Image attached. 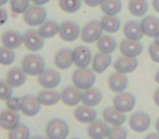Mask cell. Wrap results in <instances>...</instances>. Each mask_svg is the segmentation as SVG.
I'll list each match as a JSON object with an SVG mask.
<instances>
[{"label":"cell","instance_id":"cell-17","mask_svg":"<svg viewBox=\"0 0 159 139\" xmlns=\"http://www.w3.org/2000/svg\"><path fill=\"white\" fill-rule=\"evenodd\" d=\"M1 41H2L3 47L14 50V49H18L23 44V35L18 31L9 29L2 34Z\"/></svg>","mask_w":159,"mask_h":139},{"label":"cell","instance_id":"cell-18","mask_svg":"<svg viewBox=\"0 0 159 139\" xmlns=\"http://www.w3.org/2000/svg\"><path fill=\"white\" fill-rule=\"evenodd\" d=\"M42 104L38 102L37 98L33 95H25L22 97V106L21 111L26 116H35L40 111Z\"/></svg>","mask_w":159,"mask_h":139},{"label":"cell","instance_id":"cell-53","mask_svg":"<svg viewBox=\"0 0 159 139\" xmlns=\"http://www.w3.org/2000/svg\"><path fill=\"white\" fill-rule=\"evenodd\" d=\"M72 139H82V138H72Z\"/></svg>","mask_w":159,"mask_h":139},{"label":"cell","instance_id":"cell-48","mask_svg":"<svg viewBox=\"0 0 159 139\" xmlns=\"http://www.w3.org/2000/svg\"><path fill=\"white\" fill-rule=\"evenodd\" d=\"M30 139H48L47 137H45V136H40V135H38V136H34V137H32V138H30Z\"/></svg>","mask_w":159,"mask_h":139},{"label":"cell","instance_id":"cell-28","mask_svg":"<svg viewBox=\"0 0 159 139\" xmlns=\"http://www.w3.org/2000/svg\"><path fill=\"white\" fill-rule=\"evenodd\" d=\"M102 99V93L100 91V89L92 87L89 89L83 91L82 95V102L84 106H96L97 104L100 103Z\"/></svg>","mask_w":159,"mask_h":139},{"label":"cell","instance_id":"cell-20","mask_svg":"<svg viewBox=\"0 0 159 139\" xmlns=\"http://www.w3.org/2000/svg\"><path fill=\"white\" fill-rule=\"evenodd\" d=\"M128 84L129 80L125 76V74H121L119 72H113L108 78V86L113 93H123L128 87Z\"/></svg>","mask_w":159,"mask_h":139},{"label":"cell","instance_id":"cell-46","mask_svg":"<svg viewBox=\"0 0 159 139\" xmlns=\"http://www.w3.org/2000/svg\"><path fill=\"white\" fill-rule=\"evenodd\" d=\"M145 139H159V134L158 132H152L148 136H146Z\"/></svg>","mask_w":159,"mask_h":139},{"label":"cell","instance_id":"cell-14","mask_svg":"<svg viewBox=\"0 0 159 139\" xmlns=\"http://www.w3.org/2000/svg\"><path fill=\"white\" fill-rule=\"evenodd\" d=\"M119 50L122 55L130 58H136L143 51V45L139 40H131V39H123L119 46Z\"/></svg>","mask_w":159,"mask_h":139},{"label":"cell","instance_id":"cell-24","mask_svg":"<svg viewBox=\"0 0 159 139\" xmlns=\"http://www.w3.org/2000/svg\"><path fill=\"white\" fill-rule=\"evenodd\" d=\"M111 63H112V59H111L110 54L98 52L94 55L93 60H92V67H93L94 72L102 74L111 65Z\"/></svg>","mask_w":159,"mask_h":139},{"label":"cell","instance_id":"cell-44","mask_svg":"<svg viewBox=\"0 0 159 139\" xmlns=\"http://www.w3.org/2000/svg\"><path fill=\"white\" fill-rule=\"evenodd\" d=\"M31 1L34 3V6H44L48 3L50 0H31Z\"/></svg>","mask_w":159,"mask_h":139},{"label":"cell","instance_id":"cell-22","mask_svg":"<svg viewBox=\"0 0 159 139\" xmlns=\"http://www.w3.org/2000/svg\"><path fill=\"white\" fill-rule=\"evenodd\" d=\"M142 29H143L144 35L147 37L156 38L159 36V19L154 15L144 16L141 22Z\"/></svg>","mask_w":159,"mask_h":139},{"label":"cell","instance_id":"cell-9","mask_svg":"<svg viewBox=\"0 0 159 139\" xmlns=\"http://www.w3.org/2000/svg\"><path fill=\"white\" fill-rule=\"evenodd\" d=\"M38 83L45 89H53L60 84L61 80V75L59 72L56 70H44L42 73L38 75Z\"/></svg>","mask_w":159,"mask_h":139},{"label":"cell","instance_id":"cell-10","mask_svg":"<svg viewBox=\"0 0 159 139\" xmlns=\"http://www.w3.org/2000/svg\"><path fill=\"white\" fill-rule=\"evenodd\" d=\"M73 64L77 68H85L92 63V52L86 46H77L72 50Z\"/></svg>","mask_w":159,"mask_h":139},{"label":"cell","instance_id":"cell-5","mask_svg":"<svg viewBox=\"0 0 159 139\" xmlns=\"http://www.w3.org/2000/svg\"><path fill=\"white\" fill-rule=\"evenodd\" d=\"M102 32L104 31L100 21H89L81 31V39L86 44H93L98 41V39L102 36Z\"/></svg>","mask_w":159,"mask_h":139},{"label":"cell","instance_id":"cell-41","mask_svg":"<svg viewBox=\"0 0 159 139\" xmlns=\"http://www.w3.org/2000/svg\"><path fill=\"white\" fill-rule=\"evenodd\" d=\"M148 53L149 57L155 63H159V46L157 44H150L148 47Z\"/></svg>","mask_w":159,"mask_h":139},{"label":"cell","instance_id":"cell-51","mask_svg":"<svg viewBox=\"0 0 159 139\" xmlns=\"http://www.w3.org/2000/svg\"><path fill=\"white\" fill-rule=\"evenodd\" d=\"M8 1H9V0H0V7H1V6H5Z\"/></svg>","mask_w":159,"mask_h":139},{"label":"cell","instance_id":"cell-4","mask_svg":"<svg viewBox=\"0 0 159 139\" xmlns=\"http://www.w3.org/2000/svg\"><path fill=\"white\" fill-rule=\"evenodd\" d=\"M23 14H24L23 15V20H24L25 24L32 27L40 26L46 21L47 18L46 9L43 8L42 6L30 7Z\"/></svg>","mask_w":159,"mask_h":139},{"label":"cell","instance_id":"cell-38","mask_svg":"<svg viewBox=\"0 0 159 139\" xmlns=\"http://www.w3.org/2000/svg\"><path fill=\"white\" fill-rule=\"evenodd\" d=\"M128 137V130L123 126H112L109 129L108 139H126Z\"/></svg>","mask_w":159,"mask_h":139},{"label":"cell","instance_id":"cell-15","mask_svg":"<svg viewBox=\"0 0 159 139\" xmlns=\"http://www.w3.org/2000/svg\"><path fill=\"white\" fill-rule=\"evenodd\" d=\"M109 126L102 119H95L87 127V134L92 139H105L108 137Z\"/></svg>","mask_w":159,"mask_h":139},{"label":"cell","instance_id":"cell-31","mask_svg":"<svg viewBox=\"0 0 159 139\" xmlns=\"http://www.w3.org/2000/svg\"><path fill=\"white\" fill-rule=\"evenodd\" d=\"M100 24H102V31L107 32L109 34L117 33L121 27V21L117 16H111V15H104L100 20Z\"/></svg>","mask_w":159,"mask_h":139},{"label":"cell","instance_id":"cell-26","mask_svg":"<svg viewBox=\"0 0 159 139\" xmlns=\"http://www.w3.org/2000/svg\"><path fill=\"white\" fill-rule=\"evenodd\" d=\"M6 82L12 88H18V87L22 86L26 82V74L23 72L22 68L13 67L7 73Z\"/></svg>","mask_w":159,"mask_h":139},{"label":"cell","instance_id":"cell-13","mask_svg":"<svg viewBox=\"0 0 159 139\" xmlns=\"http://www.w3.org/2000/svg\"><path fill=\"white\" fill-rule=\"evenodd\" d=\"M137 66H139V61L136 60V58H130L125 55L118 58L113 63V68L116 70V72H119L121 74L132 73L136 70Z\"/></svg>","mask_w":159,"mask_h":139},{"label":"cell","instance_id":"cell-1","mask_svg":"<svg viewBox=\"0 0 159 139\" xmlns=\"http://www.w3.org/2000/svg\"><path fill=\"white\" fill-rule=\"evenodd\" d=\"M96 76L93 70L89 67L85 68H76L72 74V82L76 88L81 90H86L93 87L95 84Z\"/></svg>","mask_w":159,"mask_h":139},{"label":"cell","instance_id":"cell-2","mask_svg":"<svg viewBox=\"0 0 159 139\" xmlns=\"http://www.w3.org/2000/svg\"><path fill=\"white\" fill-rule=\"evenodd\" d=\"M22 70L26 75L38 76L45 70L44 58L40 54H26L22 60Z\"/></svg>","mask_w":159,"mask_h":139},{"label":"cell","instance_id":"cell-35","mask_svg":"<svg viewBox=\"0 0 159 139\" xmlns=\"http://www.w3.org/2000/svg\"><path fill=\"white\" fill-rule=\"evenodd\" d=\"M82 6L81 0H59V7L66 13H75Z\"/></svg>","mask_w":159,"mask_h":139},{"label":"cell","instance_id":"cell-43","mask_svg":"<svg viewBox=\"0 0 159 139\" xmlns=\"http://www.w3.org/2000/svg\"><path fill=\"white\" fill-rule=\"evenodd\" d=\"M8 20V13L3 8L0 7V26L3 25Z\"/></svg>","mask_w":159,"mask_h":139},{"label":"cell","instance_id":"cell-42","mask_svg":"<svg viewBox=\"0 0 159 139\" xmlns=\"http://www.w3.org/2000/svg\"><path fill=\"white\" fill-rule=\"evenodd\" d=\"M83 1H84L85 5L89 6V7L95 8V7H97V6H100V5H102L104 0H83Z\"/></svg>","mask_w":159,"mask_h":139},{"label":"cell","instance_id":"cell-30","mask_svg":"<svg viewBox=\"0 0 159 139\" xmlns=\"http://www.w3.org/2000/svg\"><path fill=\"white\" fill-rule=\"evenodd\" d=\"M38 33L44 39L52 38L59 33V24L55 20H47L40 25Z\"/></svg>","mask_w":159,"mask_h":139},{"label":"cell","instance_id":"cell-39","mask_svg":"<svg viewBox=\"0 0 159 139\" xmlns=\"http://www.w3.org/2000/svg\"><path fill=\"white\" fill-rule=\"evenodd\" d=\"M12 87L8 85L5 80H0V100L7 101L8 99L12 97Z\"/></svg>","mask_w":159,"mask_h":139},{"label":"cell","instance_id":"cell-47","mask_svg":"<svg viewBox=\"0 0 159 139\" xmlns=\"http://www.w3.org/2000/svg\"><path fill=\"white\" fill-rule=\"evenodd\" d=\"M152 7H154L155 11L159 13V0H152Z\"/></svg>","mask_w":159,"mask_h":139},{"label":"cell","instance_id":"cell-49","mask_svg":"<svg viewBox=\"0 0 159 139\" xmlns=\"http://www.w3.org/2000/svg\"><path fill=\"white\" fill-rule=\"evenodd\" d=\"M155 82H156L157 84H159V70L157 71L156 75H155Z\"/></svg>","mask_w":159,"mask_h":139},{"label":"cell","instance_id":"cell-37","mask_svg":"<svg viewBox=\"0 0 159 139\" xmlns=\"http://www.w3.org/2000/svg\"><path fill=\"white\" fill-rule=\"evenodd\" d=\"M31 0H10V8L14 13H24L30 8Z\"/></svg>","mask_w":159,"mask_h":139},{"label":"cell","instance_id":"cell-32","mask_svg":"<svg viewBox=\"0 0 159 139\" xmlns=\"http://www.w3.org/2000/svg\"><path fill=\"white\" fill-rule=\"evenodd\" d=\"M100 9L105 15L116 16L121 12L122 2L121 0H104L100 5Z\"/></svg>","mask_w":159,"mask_h":139},{"label":"cell","instance_id":"cell-34","mask_svg":"<svg viewBox=\"0 0 159 139\" xmlns=\"http://www.w3.org/2000/svg\"><path fill=\"white\" fill-rule=\"evenodd\" d=\"M30 129L25 124H19L11 130H9L8 139H30Z\"/></svg>","mask_w":159,"mask_h":139},{"label":"cell","instance_id":"cell-25","mask_svg":"<svg viewBox=\"0 0 159 139\" xmlns=\"http://www.w3.org/2000/svg\"><path fill=\"white\" fill-rule=\"evenodd\" d=\"M123 34L125 38L131 40H141L144 36L143 29H142V25L137 21H129L124 24L123 26Z\"/></svg>","mask_w":159,"mask_h":139},{"label":"cell","instance_id":"cell-29","mask_svg":"<svg viewBox=\"0 0 159 139\" xmlns=\"http://www.w3.org/2000/svg\"><path fill=\"white\" fill-rule=\"evenodd\" d=\"M97 49L99 52L110 54L117 49V41L110 35H102L97 41Z\"/></svg>","mask_w":159,"mask_h":139},{"label":"cell","instance_id":"cell-36","mask_svg":"<svg viewBox=\"0 0 159 139\" xmlns=\"http://www.w3.org/2000/svg\"><path fill=\"white\" fill-rule=\"evenodd\" d=\"M16 60V53L13 50L8 49L6 47H0V64L2 65H10Z\"/></svg>","mask_w":159,"mask_h":139},{"label":"cell","instance_id":"cell-16","mask_svg":"<svg viewBox=\"0 0 159 139\" xmlns=\"http://www.w3.org/2000/svg\"><path fill=\"white\" fill-rule=\"evenodd\" d=\"M102 117L107 124L112 126H122L126 121L125 113H122L113 106H107L102 111Z\"/></svg>","mask_w":159,"mask_h":139},{"label":"cell","instance_id":"cell-45","mask_svg":"<svg viewBox=\"0 0 159 139\" xmlns=\"http://www.w3.org/2000/svg\"><path fill=\"white\" fill-rule=\"evenodd\" d=\"M154 102L157 106H159V87L155 90V93H154Z\"/></svg>","mask_w":159,"mask_h":139},{"label":"cell","instance_id":"cell-7","mask_svg":"<svg viewBox=\"0 0 159 139\" xmlns=\"http://www.w3.org/2000/svg\"><path fill=\"white\" fill-rule=\"evenodd\" d=\"M150 123H152L150 116L147 113L142 112V111L134 112L129 119V125H130L131 129L134 130L135 132H146L149 128Z\"/></svg>","mask_w":159,"mask_h":139},{"label":"cell","instance_id":"cell-40","mask_svg":"<svg viewBox=\"0 0 159 139\" xmlns=\"http://www.w3.org/2000/svg\"><path fill=\"white\" fill-rule=\"evenodd\" d=\"M21 106H22V98L11 97L10 99L7 100V108L9 110L19 112L21 110Z\"/></svg>","mask_w":159,"mask_h":139},{"label":"cell","instance_id":"cell-50","mask_svg":"<svg viewBox=\"0 0 159 139\" xmlns=\"http://www.w3.org/2000/svg\"><path fill=\"white\" fill-rule=\"evenodd\" d=\"M155 126H156V130H157V132H158V134H159V117H158V119H157V121H156V125H155Z\"/></svg>","mask_w":159,"mask_h":139},{"label":"cell","instance_id":"cell-8","mask_svg":"<svg viewBox=\"0 0 159 139\" xmlns=\"http://www.w3.org/2000/svg\"><path fill=\"white\" fill-rule=\"evenodd\" d=\"M136 100L130 93H120L113 97V108L122 113H128L134 109Z\"/></svg>","mask_w":159,"mask_h":139},{"label":"cell","instance_id":"cell-52","mask_svg":"<svg viewBox=\"0 0 159 139\" xmlns=\"http://www.w3.org/2000/svg\"><path fill=\"white\" fill-rule=\"evenodd\" d=\"M155 44H157L159 46V36H157V37L155 38Z\"/></svg>","mask_w":159,"mask_h":139},{"label":"cell","instance_id":"cell-12","mask_svg":"<svg viewBox=\"0 0 159 139\" xmlns=\"http://www.w3.org/2000/svg\"><path fill=\"white\" fill-rule=\"evenodd\" d=\"M83 93L81 89L76 88L75 86H66L61 91V101L68 106H79V103L82 101Z\"/></svg>","mask_w":159,"mask_h":139},{"label":"cell","instance_id":"cell-33","mask_svg":"<svg viewBox=\"0 0 159 139\" xmlns=\"http://www.w3.org/2000/svg\"><path fill=\"white\" fill-rule=\"evenodd\" d=\"M148 10L147 0H130L129 11L134 16H144Z\"/></svg>","mask_w":159,"mask_h":139},{"label":"cell","instance_id":"cell-23","mask_svg":"<svg viewBox=\"0 0 159 139\" xmlns=\"http://www.w3.org/2000/svg\"><path fill=\"white\" fill-rule=\"evenodd\" d=\"M55 65L60 70H68L73 65V54L72 50L69 48H62L56 53L55 59Z\"/></svg>","mask_w":159,"mask_h":139},{"label":"cell","instance_id":"cell-19","mask_svg":"<svg viewBox=\"0 0 159 139\" xmlns=\"http://www.w3.org/2000/svg\"><path fill=\"white\" fill-rule=\"evenodd\" d=\"M74 117L77 122L84 124H91L97 119V112L94 108L87 106H79L74 110Z\"/></svg>","mask_w":159,"mask_h":139},{"label":"cell","instance_id":"cell-21","mask_svg":"<svg viewBox=\"0 0 159 139\" xmlns=\"http://www.w3.org/2000/svg\"><path fill=\"white\" fill-rule=\"evenodd\" d=\"M19 124H20L19 112L7 109L0 113V127L1 128L6 130H11Z\"/></svg>","mask_w":159,"mask_h":139},{"label":"cell","instance_id":"cell-11","mask_svg":"<svg viewBox=\"0 0 159 139\" xmlns=\"http://www.w3.org/2000/svg\"><path fill=\"white\" fill-rule=\"evenodd\" d=\"M23 44L30 51H39L44 47V38L39 35L38 31L35 29H27L23 34Z\"/></svg>","mask_w":159,"mask_h":139},{"label":"cell","instance_id":"cell-3","mask_svg":"<svg viewBox=\"0 0 159 139\" xmlns=\"http://www.w3.org/2000/svg\"><path fill=\"white\" fill-rule=\"evenodd\" d=\"M69 136V125L61 119H53L46 126V137L48 139H66Z\"/></svg>","mask_w":159,"mask_h":139},{"label":"cell","instance_id":"cell-6","mask_svg":"<svg viewBox=\"0 0 159 139\" xmlns=\"http://www.w3.org/2000/svg\"><path fill=\"white\" fill-rule=\"evenodd\" d=\"M59 36L64 41H74L81 35V28L79 24L73 21H64L59 25Z\"/></svg>","mask_w":159,"mask_h":139},{"label":"cell","instance_id":"cell-27","mask_svg":"<svg viewBox=\"0 0 159 139\" xmlns=\"http://www.w3.org/2000/svg\"><path fill=\"white\" fill-rule=\"evenodd\" d=\"M38 102H39L42 106H53V104H57L58 102L61 100V96L58 91L51 90V89H43L36 96Z\"/></svg>","mask_w":159,"mask_h":139}]
</instances>
